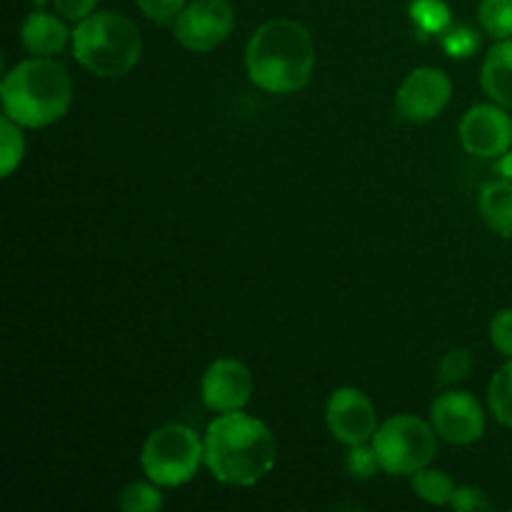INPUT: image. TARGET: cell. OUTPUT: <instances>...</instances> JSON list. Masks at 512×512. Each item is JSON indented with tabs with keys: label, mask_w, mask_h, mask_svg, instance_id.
<instances>
[{
	"label": "cell",
	"mask_w": 512,
	"mask_h": 512,
	"mask_svg": "<svg viewBox=\"0 0 512 512\" xmlns=\"http://www.w3.org/2000/svg\"><path fill=\"white\" fill-rule=\"evenodd\" d=\"M205 465L223 485L250 488L268 478L278 460V440L260 418L235 410L220 413L205 430Z\"/></svg>",
	"instance_id": "6da1fadb"
},
{
	"label": "cell",
	"mask_w": 512,
	"mask_h": 512,
	"mask_svg": "<svg viewBox=\"0 0 512 512\" xmlns=\"http://www.w3.org/2000/svg\"><path fill=\"white\" fill-rule=\"evenodd\" d=\"M245 68L253 85L270 95L303 90L315 70V43L308 28L288 18L263 23L250 35Z\"/></svg>",
	"instance_id": "7a4b0ae2"
},
{
	"label": "cell",
	"mask_w": 512,
	"mask_h": 512,
	"mask_svg": "<svg viewBox=\"0 0 512 512\" xmlns=\"http://www.w3.org/2000/svg\"><path fill=\"white\" fill-rule=\"evenodd\" d=\"M3 115L23 128H48L68 113L73 103V80L53 58L20 60L0 83Z\"/></svg>",
	"instance_id": "3957f363"
},
{
	"label": "cell",
	"mask_w": 512,
	"mask_h": 512,
	"mask_svg": "<svg viewBox=\"0 0 512 512\" xmlns=\"http://www.w3.org/2000/svg\"><path fill=\"white\" fill-rule=\"evenodd\" d=\"M70 43L75 60L98 78H123L143 55L138 25L115 10H100L80 20Z\"/></svg>",
	"instance_id": "277c9868"
},
{
	"label": "cell",
	"mask_w": 512,
	"mask_h": 512,
	"mask_svg": "<svg viewBox=\"0 0 512 512\" xmlns=\"http://www.w3.org/2000/svg\"><path fill=\"white\" fill-rule=\"evenodd\" d=\"M205 463V443L193 428L168 423L155 428L140 450V468L145 478L160 488H180L198 475Z\"/></svg>",
	"instance_id": "5b68a950"
},
{
	"label": "cell",
	"mask_w": 512,
	"mask_h": 512,
	"mask_svg": "<svg viewBox=\"0 0 512 512\" xmlns=\"http://www.w3.org/2000/svg\"><path fill=\"white\" fill-rule=\"evenodd\" d=\"M438 440V433L428 420L400 413L385 420L370 443L378 453L383 473L393 478H410L433 463L438 455Z\"/></svg>",
	"instance_id": "8992f818"
},
{
	"label": "cell",
	"mask_w": 512,
	"mask_h": 512,
	"mask_svg": "<svg viewBox=\"0 0 512 512\" xmlns=\"http://www.w3.org/2000/svg\"><path fill=\"white\" fill-rule=\"evenodd\" d=\"M175 38L193 53H210L230 38L235 10L228 0H193L175 20Z\"/></svg>",
	"instance_id": "52a82bcc"
},
{
	"label": "cell",
	"mask_w": 512,
	"mask_h": 512,
	"mask_svg": "<svg viewBox=\"0 0 512 512\" xmlns=\"http://www.w3.org/2000/svg\"><path fill=\"white\" fill-rule=\"evenodd\" d=\"M325 423H328L330 435L348 448L370 443L380 428L373 400L353 385L333 390L325 405Z\"/></svg>",
	"instance_id": "ba28073f"
},
{
	"label": "cell",
	"mask_w": 512,
	"mask_h": 512,
	"mask_svg": "<svg viewBox=\"0 0 512 512\" xmlns=\"http://www.w3.org/2000/svg\"><path fill=\"white\" fill-rule=\"evenodd\" d=\"M450 95H453V83L448 73L435 65H423L400 83L395 93V108L400 118L410 123H430L448 108Z\"/></svg>",
	"instance_id": "9c48e42d"
},
{
	"label": "cell",
	"mask_w": 512,
	"mask_h": 512,
	"mask_svg": "<svg viewBox=\"0 0 512 512\" xmlns=\"http://www.w3.org/2000/svg\"><path fill=\"white\" fill-rule=\"evenodd\" d=\"M430 425L450 445H473L485 435V410L473 393L448 390L430 405Z\"/></svg>",
	"instance_id": "30bf717a"
},
{
	"label": "cell",
	"mask_w": 512,
	"mask_h": 512,
	"mask_svg": "<svg viewBox=\"0 0 512 512\" xmlns=\"http://www.w3.org/2000/svg\"><path fill=\"white\" fill-rule=\"evenodd\" d=\"M458 138L475 158H500L512 148V115L498 103L473 105L460 120Z\"/></svg>",
	"instance_id": "8fae6325"
},
{
	"label": "cell",
	"mask_w": 512,
	"mask_h": 512,
	"mask_svg": "<svg viewBox=\"0 0 512 512\" xmlns=\"http://www.w3.org/2000/svg\"><path fill=\"white\" fill-rule=\"evenodd\" d=\"M253 373L235 358H218L205 368L200 378V398L213 413H235L250 403Z\"/></svg>",
	"instance_id": "7c38bea8"
},
{
	"label": "cell",
	"mask_w": 512,
	"mask_h": 512,
	"mask_svg": "<svg viewBox=\"0 0 512 512\" xmlns=\"http://www.w3.org/2000/svg\"><path fill=\"white\" fill-rule=\"evenodd\" d=\"M63 20L65 18H60V15L33 10L23 20V25H20V43H23V48L30 55H38V58H53L73 38V33L65 28Z\"/></svg>",
	"instance_id": "4fadbf2b"
},
{
	"label": "cell",
	"mask_w": 512,
	"mask_h": 512,
	"mask_svg": "<svg viewBox=\"0 0 512 512\" xmlns=\"http://www.w3.org/2000/svg\"><path fill=\"white\" fill-rule=\"evenodd\" d=\"M480 85L493 103L512 110V38L498 40L485 55Z\"/></svg>",
	"instance_id": "5bb4252c"
},
{
	"label": "cell",
	"mask_w": 512,
	"mask_h": 512,
	"mask_svg": "<svg viewBox=\"0 0 512 512\" xmlns=\"http://www.w3.org/2000/svg\"><path fill=\"white\" fill-rule=\"evenodd\" d=\"M478 208L493 233H498L500 238L512 240V180L503 178L483 185Z\"/></svg>",
	"instance_id": "9a60e30c"
},
{
	"label": "cell",
	"mask_w": 512,
	"mask_h": 512,
	"mask_svg": "<svg viewBox=\"0 0 512 512\" xmlns=\"http://www.w3.org/2000/svg\"><path fill=\"white\" fill-rule=\"evenodd\" d=\"M410 485H413V493L430 505H450L455 488H458L448 473L430 468V465L410 475Z\"/></svg>",
	"instance_id": "2e32d148"
},
{
	"label": "cell",
	"mask_w": 512,
	"mask_h": 512,
	"mask_svg": "<svg viewBox=\"0 0 512 512\" xmlns=\"http://www.w3.org/2000/svg\"><path fill=\"white\" fill-rule=\"evenodd\" d=\"M25 158L23 125L10 120L8 115L0 118V175L10 178Z\"/></svg>",
	"instance_id": "e0dca14e"
},
{
	"label": "cell",
	"mask_w": 512,
	"mask_h": 512,
	"mask_svg": "<svg viewBox=\"0 0 512 512\" xmlns=\"http://www.w3.org/2000/svg\"><path fill=\"white\" fill-rule=\"evenodd\" d=\"M488 405L500 425L512 428V358L490 380Z\"/></svg>",
	"instance_id": "ac0fdd59"
},
{
	"label": "cell",
	"mask_w": 512,
	"mask_h": 512,
	"mask_svg": "<svg viewBox=\"0 0 512 512\" xmlns=\"http://www.w3.org/2000/svg\"><path fill=\"white\" fill-rule=\"evenodd\" d=\"M410 18L423 35H443L450 28V8L445 0H413Z\"/></svg>",
	"instance_id": "d6986e66"
},
{
	"label": "cell",
	"mask_w": 512,
	"mask_h": 512,
	"mask_svg": "<svg viewBox=\"0 0 512 512\" xmlns=\"http://www.w3.org/2000/svg\"><path fill=\"white\" fill-rule=\"evenodd\" d=\"M478 20L490 38H512V0H480Z\"/></svg>",
	"instance_id": "ffe728a7"
},
{
	"label": "cell",
	"mask_w": 512,
	"mask_h": 512,
	"mask_svg": "<svg viewBox=\"0 0 512 512\" xmlns=\"http://www.w3.org/2000/svg\"><path fill=\"white\" fill-rule=\"evenodd\" d=\"M163 493H160V485H155L153 480L148 483H130L125 485L123 493H120V510L125 512H155L163 508Z\"/></svg>",
	"instance_id": "44dd1931"
},
{
	"label": "cell",
	"mask_w": 512,
	"mask_h": 512,
	"mask_svg": "<svg viewBox=\"0 0 512 512\" xmlns=\"http://www.w3.org/2000/svg\"><path fill=\"white\" fill-rule=\"evenodd\" d=\"M473 373V355L468 348H453L440 358L438 365V378L445 385H455L460 380H465Z\"/></svg>",
	"instance_id": "7402d4cb"
},
{
	"label": "cell",
	"mask_w": 512,
	"mask_h": 512,
	"mask_svg": "<svg viewBox=\"0 0 512 512\" xmlns=\"http://www.w3.org/2000/svg\"><path fill=\"white\" fill-rule=\"evenodd\" d=\"M345 468H348L350 478L355 480H370L378 475V470H383L380 468V460H378V453H375L373 443L353 445L348 458H345Z\"/></svg>",
	"instance_id": "603a6c76"
},
{
	"label": "cell",
	"mask_w": 512,
	"mask_h": 512,
	"mask_svg": "<svg viewBox=\"0 0 512 512\" xmlns=\"http://www.w3.org/2000/svg\"><path fill=\"white\" fill-rule=\"evenodd\" d=\"M440 45L450 58H470L478 53L480 35L473 28H448L440 35Z\"/></svg>",
	"instance_id": "cb8c5ba5"
},
{
	"label": "cell",
	"mask_w": 512,
	"mask_h": 512,
	"mask_svg": "<svg viewBox=\"0 0 512 512\" xmlns=\"http://www.w3.org/2000/svg\"><path fill=\"white\" fill-rule=\"evenodd\" d=\"M140 8V13L148 20L158 25H168L178 20V15L183 13V8L188 5V0H135Z\"/></svg>",
	"instance_id": "d4e9b609"
},
{
	"label": "cell",
	"mask_w": 512,
	"mask_h": 512,
	"mask_svg": "<svg viewBox=\"0 0 512 512\" xmlns=\"http://www.w3.org/2000/svg\"><path fill=\"white\" fill-rule=\"evenodd\" d=\"M450 508L455 512H480V510H493V503L488 500V495L480 488L473 485H458L450 500Z\"/></svg>",
	"instance_id": "484cf974"
},
{
	"label": "cell",
	"mask_w": 512,
	"mask_h": 512,
	"mask_svg": "<svg viewBox=\"0 0 512 512\" xmlns=\"http://www.w3.org/2000/svg\"><path fill=\"white\" fill-rule=\"evenodd\" d=\"M490 340H493V348L498 353H503L505 358H512V308L500 310L490 320Z\"/></svg>",
	"instance_id": "4316f807"
},
{
	"label": "cell",
	"mask_w": 512,
	"mask_h": 512,
	"mask_svg": "<svg viewBox=\"0 0 512 512\" xmlns=\"http://www.w3.org/2000/svg\"><path fill=\"white\" fill-rule=\"evenodd\" d=\"M53 3V10L65 20H73V23H80L88 15L95 13L100 0H50Z\"/></svg>",
	"instance_id": "83f0119b"
},
{
	"label": "cell",
	"mask_w": 512,
	"mask_h": 512,
	"mask_svg": "<svg viewBox=\"0 0 512 512\" xmlns=\"http://www.w3.org/2000/svg\"><path fill=\"white\" fill-rule=\"evenodd\" d=\"M498 173H500V178L512 180V148L498 158Z\"/></svg>",
	"instance_id": "f1b7e54d"
},
{
	"label": "cell",
	"mask_w": 512,
	"mask_h": 512,
	"mask_svg": "<svg viewBox=\"0 0 512 512\" xmlns=\"http://www.w3.org/2000/svg\"><path fill=\"white\" fill-rule=\"evenodd\" d=\"M48 3V0H33V5H35V10H43V5Z\"/></svg>",
	"instance_id": "f546056e"
}]
</instances>
